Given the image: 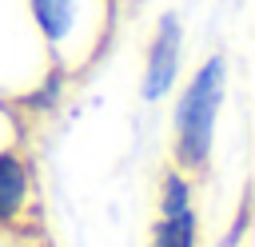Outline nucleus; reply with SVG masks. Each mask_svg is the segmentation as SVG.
I'll list each match as a JSON object with an SVG mask.
<instances>
[{
	"label": "nucleus",
	"instance_id": "1",
	"mask_svg": "<svg viewBox=\"0 0 255 247\" xmlns=\"http://www.w3.org/2000/svg\"><path fill=\"white\" fill-rule=\"evenodd\" d=\"M24 16L44 48V60L60 72H80L92 56H100L112 20L116 0H20Z\"/></svg>",
	"mask_w": 255,
	"mask_h": 247
},
{
	"label": "nucleus",
	"instance_id": "2",
	"mask_svg": "<svg viewBox=\"0 0 255 247\" xmlns=\"http://www.w3.org/2000/svg\"><path fill=\"white\" fill-rule=\"evenodd\" d=\"M227 88H231V60L223 52L203 56L199 68L191 72V80L183 84L179 100H175V116H171V131H175L171 135V167H179L187 175L207 167Z\"/></svg>",
	"mask_w": 255,
	"mask_h": 247
},
{
	"label": "nucleus",
	"instance_id": "3",
	"mask_svg": "<svg viewBox=\"0 0 255 247\" xmlns=\"http://www.w3.org/2000/svg\"><path fill=\"white\" fill-rule=\"evenodd\" d=\"M179 68H183V20H179V12L167 8L155 16L147 48H143V80H139L143 104H159L175 88Z\"/></svg>",
	"mask_w": 255,
	"mask_h": 247
},
{
	"label": "nucleus",
	"instance_id": "4",
	"mask_svg": "<svg viewBox=\"0 0 255 247\" xmlns=\"http://www.w3.org/2000/svg\"><path fill=\"white\" fill-rule=\"evenodd\" d=\"M147 247H199V211H195V191L191 175L179 167L163 171L159 183V215L151 227Z\"/></svg>",
	"mask_w": 255,
	"mask_h": 247
},
{
	"label": "nucleus",
	"instance_id": "5",
	"mask_svg": "<svg viewBox=\"0 0 255 247\" xmlns=\"http://www.w3.org/2000/svg\"><path fill=\"white\" fill-rule=\"evenodd\" d=\"M32 207V167L16 147H0V227H12Z\"/></svg>",
	"mask_w": 255,
	"mask_h": 247
},
{
	"label": "nucleus",
	"instance_id": "6",
	"mask_svg": "<svg viewBox=\"0 0 255 247\" xmlns=\"http://www.w3.org/2000/svg\"><path fill=\"white\" fill-rule=\"evenodd\" d=\"M116 4H120V0H116Z\"/></svg>",
	"mask_w": 255,
	"mask_h": 247
}]
</instances>
